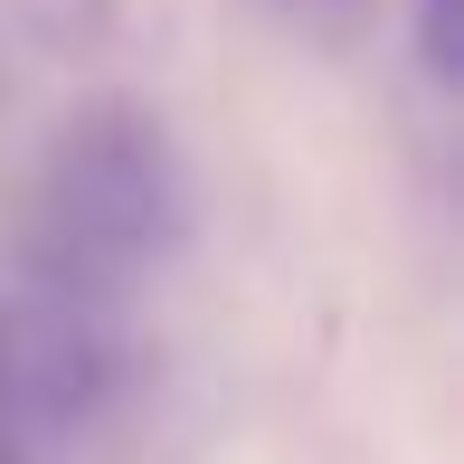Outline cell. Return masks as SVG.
<instances>
[{
    "instance_id": "obj_1",
    "label": "cell",
    "mask_w": 464,
    "mask_h": 464,
    "mask_svg": "<svg viewBox=\"0 0 464 464\" xmlns=\"http://www.w3.org/2000/svg\"><path fill=\"white\" fill-rule=\"evenodd\" d=\"M180 152L142 104H86L38 161V208H29V256L38 285L67 294H123L142 266L180 246Z\"/></svg>"
},
{
    "instance_id": "obj_2",
    "label": "cell",
    "mask_w": 464,
    "mask_h": 464,
    "mask_svg": "<svg viewBox=\"0 0 464 464\" xmlns=\"http://www.w3.org/2000/svg\"><path fill=\"white\" fill-rule=\"evenodd\" d=\"M104 389H114V342L86 294L67 285L0 294V436L48 446V436L86 427Z\"/></svg>"
},
{
    "instance_id": "obj_3",
    "label": "cell",
    "mask_w": 464,
    "mask_h": 464,
    "mask_svg": "<svg viewBox=\"0 0 464 464\" xmlns=\"http://www.w3.org/2000/svg\"><path fill=\"white\" fill-rule=\"evenodd\" d=\"M417 57H427L436 86L464 76V57H455V0H417Z\"/></svg>"
},
{
    "instance_id": "obj_4",
    "label": "cell",
    "mask_w": 464,
    "mask_h": 464,
    "mask_svg": "<svg viewBox=\"0 0 464 464\" xmlns=\"http://www.w3.org/2000/svg\"><path fill=\"white\" fill-rule=\"evenodd\" d=\"M0 464H29V446H19V436H0Z\"/></svg>"
}]
</instances>
